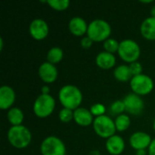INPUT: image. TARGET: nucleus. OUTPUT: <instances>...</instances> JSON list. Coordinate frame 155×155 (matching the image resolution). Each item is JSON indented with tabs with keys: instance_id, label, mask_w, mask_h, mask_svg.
Wrapping results in <instances>:
<instances>
[{
	"instance_id": "nucleus-26",
	"label": "nucleus",
	"mask_w": 155,
	"mask_h": 155,
	"mask_svg": "<svg viewBox=\"0 0 155 155\" xmlns=\"http://www.w3.org/2000/svg\"><path fill=\"white\" fill-rule=\"evenodd\" d=\"M59 120L64 123V124H68L70 123L72 120H74V111L67 109V108H62L59 112L58 114Z\"/></svg>"
},
{
	"instance_id": "nucleus-37",
	"label": "nucleus",
	"mask_w": 155,
	"mask_h": 155,
	"mask_svg": "<svg viewBox=\"0 0 155 155\" xmlns=\"http://www.w3.org/2000/svg\"><path fill=\"white\" fill-rule=\"evenodd\" d=\"M153 131L155 132V119L154 121H153Z\"/></svg>"
},
{
	"instance_id": "nucleus-21",
	"label": "nucleus",
	"mask_w": 155,
	"mask_h": 155,
	"mask_svg": "<svg viewBox=\"0 0 155 155\" xmlns=\"http://www.w3.org/2000/svg\"><path fill=\"white\" fill-rule=\"evenodd\" d=\"M63 58H64V51L61 47L58 46L51 47L46 54V61L53 64H59L63 60Z\"/></svg>"
},
{
	"instance_id": "nucleus-23",
	"label": "nucleus",
	"mask_w": 155,
	"mask_h": 155,
	"mask_svg": "<svg viewBox=\"0 0 155 155\" xmlns=\"http://www.w3.org/2000/svg\"><path fill=\"white\" fill-rule=\"evenodd\" d=\"M109 111H110V114L112 115H114L115 117L123 114L125 112V105H124V101L123 100L114 101L109 107Z\"/></svg>"
},
{
	"instance_id": "nucleus-6",
	"label": "nucleus",
	"mask_w": 155,
	"mask_h": 155,
	"mask_svg": "<svg viewBox=\"0 0 155 155\" xmlns=\"http://www.w3.org/2000/svg\"><path fill=\"white\" fill-rule=\"evenodd\" d=\"M93 128L94 133L101 138L108 139L111 136L116 134L115 133V124L114 120L107 114L98 116L94 118V121L93 123Z\"/></svg>"
},
{
	"instance_id": "nucleus-4",
	"label": "nucleus",
	"mask_w": 155,
	"mask_h": 155,
	"mask_svg": "<svg viewBox=\"0 0 155 155\" xmlns=\"http://www.w3.org/2000/svg\"><path fill=\"white\" fill-rule=\"evenodd\" d=\"M119 57L129 64L137 62L141 56V47L139 44L133 39H124L120 42L118 49Z\"/></svg>"
},
{
	"instance_id": "nucleus-30",
	"label": "nucleus",
	"mask_w": 155,
	"mask_h": 155,
	"mask_svg": "<svg viewBox=\"0 0 155 155\" xmlns=\"http://www.w3.org/2000/svg\"><path fill=\"white\" fill-rule=\"evenodd\" d=\"M148 155H155V138L153 139V142L148 148Z\"/></svg>"
},
{
	"instance_id": "nucleus-34",
	"label": "nucleus",
	"mask_w": 155,
	"mask_h": 155,
	"mask_svg": "<svg viewBox=\"0 0 155 155\" xmlns=\"http://www.w3.org/2000/svg\"><path fill=\"white\" fill-rule=\"evenodd\" d=\"M150 14H151V16L155 17V5H153L152 7H151V10H150Z\"/></svg>"
},
{
	"instance_id": "nucleus-29",
	"label": "nucleus",
	"mask_w": 155,
	"mask_h": 155,
	"mask_svg": "<svg viewBox=\"0 0 155 155\" xmlns=\"http://www.w3.org/2000/svg\"><path fill=\"white\" fill-rule=\"evenodd\" d=\"M94 41L87 35L84 36L81 39V46L84 49H89L90 47H92V45H94Z\"/></svg>"
},
{
	"instance_id": "nucleus-13",
	"label": "nucleus",
	"mask_w": 155,
	"mask_h": 155,
	"mask_svg": "<svg viewBox=\"0 0 155 155\" xmlns=\"http://www.w3.org/2000/svg\"><path fill=\"white\" fill-rule=\"evenodd\" d=\"M16 94L13 87L9 85H2L0 87V109L9 110L14 107Z\"/></svg>"
},
{
	"instance_id": "nucleus-36",
	"label": "nucleus",
	"mask_w": 155,
	"mask_h": 155,
	"mask_svg": "<svg viewBox=\"0 0 155 155\" xmlns=\"http://www.w3.org/2000/svg\"><path fill=\"white\" fill-rule=\"evenodd\" d=\"M141 3H143V4H153V0H149V1H141Z\"/></svg>"
},
{
	"instance_id": "nucleus-11",
	"label": "nucleus",
	"mask_w": 155,
	"mask_h": 155,
	"mask_svg": "<svg viewBox=\"0 0 155 155\" xmlns=\"http://www.w3.org/2000/svg\"><path fill=\"white\" fill-rule=\"evenodd\" d=\"M38 75L40 79L46 84L54 83L59 75L58 69L55 64L49 62H44L38 68Z\"/></svg>"
},
{
	"instance_id": "nucleus-8",
	"label": "nucleus",
	"mask_w": 155,
	"mask_h": 155,
	"mask_svg": "<svg viewBox=\"0 0 155 155\" xmlns=\"http://www.w3.org/2000/svg\"><path fill=\"white\" fill-rule=\"evenodd\" d=\"M130 86L132 93L143 97L153 92L154 88V82L153 78L148 74H142L136 76H133L130 81Z\"/></svg>"
},
{
	"instance_id": "nucleus-27",
	"label": "nucleus",
	"mask_w": 155,
	"mask_h": 155,
	"mask_svg": "<svg viewBox=\"0 0 155 155\" xmlns=\"http://www.w3.org/2000/svg\"><path fill=\"white\" fill-rule=\"evenodd\" d=\"M90 111H91L92 114L94 115V117L95 118L98 116L104 115L106 113V107L104 104H103L101 103H96V104H94L90 107Z\"/></svg>"
},
{
	"instance_id": "nucleus-19",
	"label": "nucleus",
	"mask_w": 155,
	"mask_h": 155,
	"mask_svg": "<svg viewBox=\"0 0 155 155\" xmlns=\"http://www.w3.org/2000/svg\"><path fill=\"white\" fill-rule=\"evenodd\" d=\"M114 77L117 81L122 82V83L130 82L131 79L133 78V75H132L129 65H127V64H120V65L114 67Z\"/></svg>"
},
{
	"instance_id": "nucleus-15",
	"label": "nucleus",
	"mask_w": 155,
	"mask_h": 155,
	"mask_svg": "<svg viewBox=\"0 0 155 155\" xmlns=\"http://www.w3.org/2000/svg\"><path fill=\"white\" fill-rule=\"evenodd\" d=\"M74 121L81 127H87L93 125L94 117L92 114L90 109L85 107H79L74 111Z\"/></svg>"
},
{
	"instance_id": "nucleus-14",
	"label": "nucleus",
	"mask_w": 155,
	"mask_h": 155,
	"mask_svg": "<svg viewBox=\"0 0 155 155\" xmlns=\"http://www.w3.org/2000/svg\"><path fill=\"white\" fill-rule=\"evenodd\" d=\"M105 149L111 155H121L125 150V142L119 134H114L106 139Z\"/></svg>"
},
{
	"instance_id": "nucleus-28",
	"label": "nucleus",
	"mask_w": 155,
	"mask_h": 155,
	"mask_svg": "<svg viewBox=\"0 0 155 155\" xmlns=\"http://www.w3.org/2000/svg\"><path fill=\"white\" fill-rule=\"evenodd\" d=\"M129 67H130V70H131V73H132L133 76H136V75H139V74H143V68L142 64L139 61L130 64Z\"/></svg>"
},
{
	"instance_id": "nucleus-31",
	"label": "nucleus",
	"mask_w": 155,
	"mask_h": 155,
	"mask_svg": "<svg viewBox=\"0 0 155 155\" xmlns=\"http://www.w3.org/2000/svg\"><path fill=\"white\" fill-rule=\"evenodd\" d=\"M51 89L48 85H43L41 87V94H50Z\"/></svg>"
},
{
	"instance_id": "nucleus-12",
	"label": "nucleus",
	"mask_w": 155,
	"mask_h": 155,
	"mask_svg": "<svg viewBox=\"0 0 155 155\" xmlns=\"http://www.w3.org/2000/svg\"><path fill=\"white\" fill-rule=\"evenodd\" d=\"M153 139L151 135L145 132L138 131L134 133L129 138V143L133 149L135 151L139 150H148Z\"/></svg>"
},
{
	"instance_id": "nucleus-2",
	"label": "nucleus",
	"mask_w": 155,
	"mask_h": 155,
	"mask_svg": "<svg viewBox=\"0 0 155 155\" xmlns=\"http://www.w3.org/2000/svg\"><path fill=\"white\" fill-rule=\"evenodd\" d=\"M7 140L15 149H25L32 142L31 131L25 125L11 126L7 131Z\"/></svg>"
},
{
	"instance_id": "nucleus-7",
	"label": "nucleus",
	"mask_w": 155,
	"mask_h": 155,
	"mask_svg": "<svg viewBox=\"0 0 155 155\" xmlns=\"http://www.w3.org/2000/svg\"><path fill=\"white\" fill-rule=\"evenodd\" d=\"M40 153L42 155H66V146L61 138L49 135L42 141Z\"/></svg>"
},
{
	"instance_id": "nucleus-9",
	"label": "nucleus",
	"mask_w": 155,
	"mask_h": 155,
	"mask_svg": "<svg viewBox=\"0 0 155 155\" xmlns=\"http://www.w3.org/2000/svg\"><path fill=\"white\" fill-rule=\"evenodd\" d=\"M125 105V112L132 115H140L145 107V104L142 96L134 93H130L123 99Z\"/></svg>"
},
{
	"instance_id": "nucleus-22",
	"label": "nucleus",
	"mask_w": 155,
	"mask_h": 155,
	"mask_svg": "<svg viewBox=\"0 0 155 155\" xmlns=\"http://www.w3.org/2000/svg\"><path fill=\"white\" fill-rule=\"evenodd\" d=\"M114 124H115V128H116L117 132H119V133L125 132L131 126V124H132L131 117L128 114H123L115 117Z\"/></svg>"
},
{
	"instance_id": "nucleus-1",
	"label": "nucleus",
	"mask_w": 155,
	"mask_h": 155,
	"mask_svg": "<svg viewBox=\"0 0 155 155\" xmlns=\"http://www.w3.org/2000/svg\"><path fill=\"white\" fill-rule=\"evenodd\" d=\"M83 98L82 91L74 84H65L58 92V100L63 107L73 111L81 107Z\"/></svg>"
},
{
	"instance_id": "nucleus-32",
	"label": "nucleus",
	"mask_w": 155,
	"mask_h": 155,
	"mask_svg": "<svg viewBox=\"0 0 155 155\" xmlns=\"http://www.w3.org/2000/svg\"><path fill=\"white\" fill-rule=\"evenodd\" d=\"M148 154V150H139L136 151V155H147Z\"/></svg>"
},
{
	"instance_id": "nucleus-17",
	"label": "nucleus",
	"mask_w": 155,
	"mask_h": 155,
	"mask_svg": "<svg viewBox=\"0 0 155 155\" xmlns=\"http://www.w3.org/2000/svg\"><path fill=\"white\" fill-rule=\"evenodd\" d=\"M96 65L104 70H109L115 66L116 57L114 54H110L105 51L100 52L95 57Z\"/></svg>"
},
{
	"instance_id": "nucleus-24",
	"label": "nucleus",
	"mask_w": 155,
	"mask_h": 155,
	"mask_svg": "<svg viewBox=\"0 0 155 155\" xmlns=\"http://www.w3.org/2000/svg\"><path fill=\"white\" fill-rule=\"evenodd\" d=\"M46 4L55 11H64L70 6L69 0H47Z\"/></svg>"
},
{
	"instance_id": "nucleus-5",
	"label": "nucleus",
	"mask_w": 155,
	"mask_h": 155,
	"mask_svg": "<svg viewBox=\"0 0 155 155\" xmlns=\"http://www.w3.org/2000/svg\"><path fill=\"white\" fill-rule=\"evenodd\" d=\"M55 100L51 94H39L33 104V112L38 118L49 117L55 109Z\"/></svg>"
},
{
	"instance_id": "nucleus-10",
	"label": "nucleus",
	"mask_w": 155,
	"mask_h": 155,
	"mask_svg": "<svg viewBox=\"0 0 155 155\" xmlns=\"http://www.w3.org/2000/svg\"><path fill=\"white\" fill-rule=\"evenodd\" d=\"M28 31L32 38L36 41L45 39L49 35V25L43 18H35L31 21Z\"/></svg>"
},
{
	"instance_id": "nucleus-16",
	"label": "nucleus",
	"mask_w": 155,
	"mask_h": 155,
	"mask_svg": "<svg viewBox=\"0 0 155 155\" xmlns=\"http://www.w3.org/2000/svg\"><path fill=\"white\" fill-rule=\"evenodd\" d=\"M68 29L74 36H83L87 34L88 24L83 17L74 16L70 19L68 23Z\"/></svg>"
},
{
	"instance_id": "nucleus-25",
	"label": "nucleus",
	"mask_w": 155,
	"mask_h": 155,
	"mask_svg": "<svg viewBox=\"0 0 155 155\" xmlns=\"http://www.w3.org/2000/svg\"><path fill=\"white\" fill-rule=\"evenodd\" d=\"M119 45H120V42H118L114 38L110 37L104 42V49L105 52L114 54L115 53H118Z\"/></svg>"
},
{
	"instance_id": "nucleus-35",
	"label": "nucleus",
	"mask_w": 155,
	"mask_h": 155,
	"mask_svg": "<svg viewBox=\"0 0 155 155\" xmlns=\"http://www.w3.org/2000/svg\"><path fill=\"white\" fill-rule=\"evenodd\" d=\"M3 47H4V39L3 37H0V50L1 51L3 50Z\"/></svg>"
},
{
	"instance_id": "nucleus-18",
	"label": "nucleus",
	"mask_w": 155,
	"mask_h": 155,
	"mask_svg": "<svg viewBox=\"0 0 155 155\" xmlns=\"http://www.w3.org/2000/svg\"><path fill=\"white\" fill-rule=\"evenodd\" d=\"M142 36L149 41H155V17L149 16L145 18L140 26Z\"/></svg>"
},
{
	"instance_id": "nucleus-20",
	"label": "nucleus",
	"mask_w": 155,
	"mask_h": 155,
	"mask_svg": "<svg viewBox=\"0 0 155 155\" xmlns=\"http://www.w3.org/2000/svg\"><path fill=\"white\" fill-rule=\"evenodd\" d=\"M6 117L11 126H17V125H22L25 119V114L24 112L19 107L14 106L7 111Z\"/></svg>"
},
{
	"instance_id": "nucleus-3",
	"label": "nucleus",
	"mask_w": 155,
	"mask_h": 155,
	"mask_svg": "<svg viewBox=\"0 0 155 155\" xmlns=\"http://www.w3.org/2000/svg\"><path fill=\"white\" fill-rule=\"evenodd\" d=\"M112 34V27L110 24L101 18L94 19L88 24V30L86 35L89 36L94 43L104 42L110 38Z\"/></svg>"
},
{
	"instance_id": "nucleus-33",
	"label": "nucleus",
	"mask_w": 155,
	"mask_h": 155,
	"mask_svg": "<svg viewBox=\"0 0 155 155\" xmlns=\"http://www.w3.org/2000/svg\"><path fill=\"white\" fill-rule=\"evenodd\" d=\"M88 155H101V153L98 150H92V151H90Z\"/></svg>"
}]
</instances>
